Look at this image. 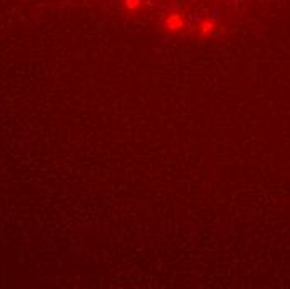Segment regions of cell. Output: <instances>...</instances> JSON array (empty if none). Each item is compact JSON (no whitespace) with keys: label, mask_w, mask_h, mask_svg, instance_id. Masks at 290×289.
Returning <instances> with one entry per match:
<instances>
[{"label":"cell","mask_w":290,"mask_h":289,"mask_svg":"<svg viewBox=\"0 0 290 289\" xmlns=\"http://www.w3.org/2000/svg\"><path fill=\"white\" fill-rule=\"evenodd\" d=\"M185 25V19L180 12H170V14L165 17V29L170 32H178L183 29Z\"/></svg>","instance_id":"1"},{"label":"cell","mask_w":290,"mask_h":289,"mask_svg":"<svg viewBox=\"0 0 290 289\" xmlns=\"http://www.w3.org/2000/svg\"><path fill=\"white\" fill-rule=\"evenodd\" d=\"M215 32V22L210 19L203 20V22H200V27H199V35L202 37V39H207L208 35H212V33Z\"/></svg>","instance_id":"2"},{"label":"cell","mask_w":290,"mask_h":289,"mask_svg":"<svg viewBox=\"0 0 290 289\" xmlns=\"http://www.w3.org/2000/svg\"><path fill=\"white\" fill-rule=\"evenodd\" d=\"M123 3H125L127 10H130V12H135L142 7V0H123Z\"/></svg>","instance_id":"3"}]
</instances>
